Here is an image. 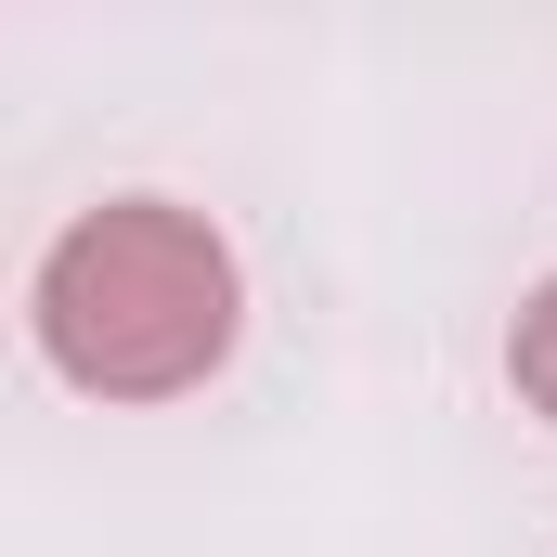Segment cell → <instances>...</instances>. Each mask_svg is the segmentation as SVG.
Returning <instances> with one entry per match:
<instances>
[{"instance_id": "2", "label": "cell", "mask_w": 557, "mask_h": 557, "mask_svg": "<svg viewBox=\"0 0 557 557\" xmlns=\"http://www.w3.org/2000/svg\"><path fill=\"white\" fill-rule=\"evenodd\" d=\"M506 389L557 428V273L532 285V298H519V324H506Z\"/></svg>"}, {"instance_id": "1", "label": "cell", "mask_w": 557, "mask_h": 557, "mask_svg": "<svg viewBox=\"0 0 557 557\" xmlns=\"http://www.w3.org/2000/svg\"><path fill=\"white\" fill-rule=\"evenodd\" d=\"M26 324H39V363L78 403H182V389H208L234 363L247 273H234V247H221L208 208H182V195H104V208H78L39 247Z\"/></svg>"}]
</instances>
